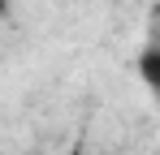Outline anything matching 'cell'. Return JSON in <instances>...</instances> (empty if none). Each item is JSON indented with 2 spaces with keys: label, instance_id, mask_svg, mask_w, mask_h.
<instances>
[{
  "label": "cell",
  "instance_id": "3957f363",
  "mask_svg": "<svg viewBox=\"0 0 160 155\" xmlns=\"http://www.w3.org/2000/svg\"><path fill=\"white\" fill-rule=\"evenodd\" d=\"M69 155H87V151H82V147H74V151H69Z\"/></svg>",
  "mask_w": 160,
  "mask_h": 155
},
{
  "label": "cell",
  "instance_id": "7a4b0ae2",
  "mask_svg": "<svg viewBox=\"0 0 160 155\" xmlns=\"http://www.w3.org/2000/svg\"><path fill=\"white\" fill-rule=\"evenodd\" d=\"M4 9H9V0H0V17H4Z\"/></svg>",
  "mask_w": 160,
  "mask_h": 155
},
{
  "label": "cell",
  "instance_id": "6da1fadb",
  "mask_svg": "<svg viewBox=\"0 0 160 155\" xmlns=\"http://www.w3.org/2000/svg\"><path fill=\"white\" fill-rule=\"evenodd\" d=\"M138 69H143V82H147V86H156V82H160V52H156V48H147Z\"/></svg>",
  "mask_w": 160,
  "mask_h": 155
}]
</instances>
